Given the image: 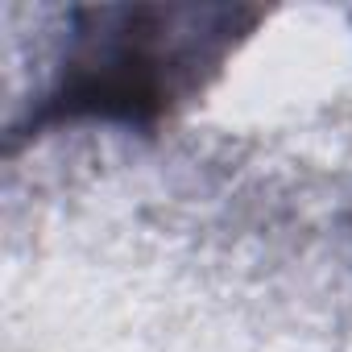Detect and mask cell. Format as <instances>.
<instances>
[{
  "label": "cell",
  "instance_id": "obj_1",
  "mask_svg": "<svg viewBox=\"0 0 352 352\" xmlns=\"http://www.w3.org/2000/svg\"><path fill=\"white\" fill-rule=\"evenodd\" d=\"M253 13L212 5L83 9L63 79L34 124L54 120H153L212 75L241 42Z\"/></svg>",
  "mask_w": 352,
  "mask_h": 352
}]
</instances>
